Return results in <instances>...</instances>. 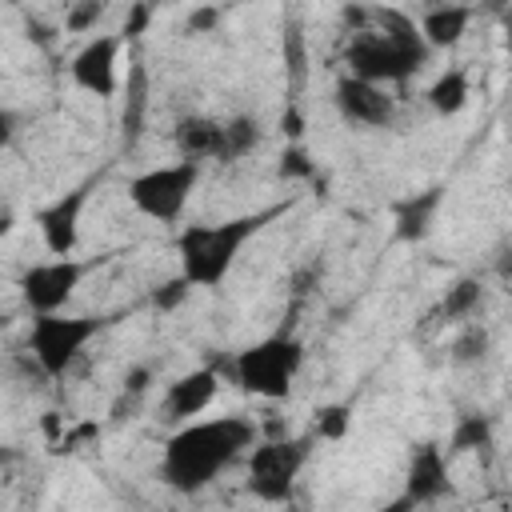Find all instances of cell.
I'll use <instances>...</instances> for the list:
<instances>
[{
  "mask_svg": "<svg viewBox=\"0 0 512 512\" xmlns=\"http://www.w3.org/2000/svg\"><path fill=\"white\" fill-rule=\"evenodd\" d=\"M256 444H260V428L248 416L192 420V424H180L164 440L156 476L164 488H172L180 496H196L224 468H232L240 456H248Z\"/></svg>",
  "mask_w": 512,
  "mask_h": 512,
  "instance_id": "6da1fadb",
  "label": "cell"
},
{
  "mask_svg": "<svg viewBox=\"0 0 512 512\" xmlns=\"http://www.w3.org/2000/svg\"><path fill=\"white\" fill-rule=\"evenodd\" d=\"M432 48L420 36V24L400 12V8H380L376 12V28L352 32L344 44V64L348 76H360L368 84H404L408 76H416L428 64Z\"/></svg>",
  "mask_w": 512,
  "mask_h": 512,
  "instance_id": "7a4b0ae2",
  "label": "cell"
},
{
  "mask_svg": "<svg viewBox=\"0 0 512 512\" xmlns=\"http://www.w3.org/2000/svg\"><path fill=\"white\" fill-rule=\"evenodd\" d=\"M288 204H272L260 212H240L228 220H212V224H184L176 236V260H180V276L192 288H220L224 276L236 268V256L244 252V244L252 236H260Z\"/></svg>",
  "mask_w": 512,
  "mask_h": 512,
  "instance_id": "3957f363",
  "label": "cell"
},
{
  "mask_svg": "<svg viewBox=\"0 0 512 512\" xmlns=\"http://www.w3.org/2000/svg\"><path fill=\"white\" fill-rule=\"evenodd\" d=\"M300 368H304V340L288 328L240 348L228 360V372L240 384V392H248L256 400H288Z\"/></svg>",
  "mask_w": 512,
  "mask_h": 512,
  "instance_id": "277c9868",
  "label": "cell"
},
{
  "mask_svg": "<svg viewBox=\"0 0 512 512\" xmlns=\"http://www.w3.org/2000/svg\"><path fill=\"white\" fill-rule=\"evenodd\" d=\"M308 456H312V436L260 440L244 456V488H248V496H256L260 504H288Z\"/></svg>",
  "mask_w": 512,
  "mask_h": 512,
  "instance_id": "5b68a950",
  "label": "cell"
},
{
  "mask_svg": "<svg viewBox=\"0 0 512 512\" xmlns=\"http://www.w3.org/2000/svg\"><path fill=\"white\" fill-rule=\"evenodd\" d=\"M108 320L104 316H32L28 324V356L36 364L40 376L48 380H60L76 360L80 352L88 348V340L104 328Z\"/></svg>",
  "mask_w": 512,
  "mask_h": 512,
  "instance_id": "8992f818",
  "label": "cell"
},
{
  "mask_svg": "<svg viewBox=\"0 0 512 512\" xmlns=\"http://www.w3.org/2000/svg\"><path fill=\"white\" fill-rule=\"evenodd\" d=\"M196 184H200L196 160L160 164V168H148V172L128 180V204L156 224H176L184 216V204L196 192Z\"/></svg>",
  "mask_w": 512,
  "mask_h": 512,
  "instance_id": "52a82bcc",
  "label": "cell"
},
{
  "mask_svg": "<svg viewBox=\"0 0 512 512\" xmlns=\"http://www.w3.org/2000/svg\"><path fill=\"white\" fill-rule=\"evenodd\" d=\"M96 268V260H76V256H48L36 260L20 272L16 288L20 300L28 304L32 316H56L64 312V304L76 296V288L84 284V276Z\"/></svg>",
  "mask_w": 512,
  "mask_h": 512,
  "instance_id": "ba28073f",
  "label": "cell"
},
{
  "mask_svg": "<svg viewBox=\"0 0 512 512\" xmlns=\"http://www.w3.org/2000/svg\"><path fill=\"white\" fill-rule=\"evenodd\" d=\"M100 184V176H84L80 184H72L68 192L52 196L48 204L36 208V228H40V240L48 248V256H72L76 244H80V216L88 208V196L92 188Z\"/></svg>",
  "mask_w": 512,
  "mask_h": 512,
  "instance_id": "9c48e42d",
  "label": "cell"
},
{
  "mask_svg": "<svg viewBox=\"0 0 512 512\" xmlns=\"http://www.w3.org/2000/svg\"><path fill=\"white\" fill-rule=\"evenodd\" d=\"M120 48H124L120 32H96V36H88L80 44V52L72 56V64H68L72 84L80 92L96 96V100H112L120 92V84H124L120 80Z\"/></svg>",
  "mask_w": 512,
  "mask_h": 512,
  "instance_id": "30bf717a",
  "label": "cell"
},
{
  "mask_svg": "<svg viewBox=\"0 0 512 512\" xmlns=\"http://www.w3.org/2000/svg\"><path fill=\"white\" fill-rule=\"evenodd\" d=\"M332 104H336L340 120L356 124V128H388L396 120V100L388 96V88L368 84L348 72L332 84Z\"/></svg>",
  "mask_w": 512,
  "mask_h": 512,
  "instance_id": "8fae6325",
  "label": "cell"
},
{
  "mask_svg": "<svg viewBox=\"0 0 512 512\" xmlns=\"http://www.w3.org/2000/svg\"><path fill=\"white\" fill-rule=\"evenodd\" d=\"M216 392H220V372L212 368V364H204V368H192V372H184V376H176L168 388H164V396H160V420H168V424H192L212 400H216Z\"/></svg>",
  "mask_w": 512,
  "mask_h": 512,
  "instance_id": "7c38bea8",
  "label": "cell"
},
{
  "mask_svg": "<svg viewBox=\"0 0 512 512\" xmlns=\"http://www.w3.org/2000/svg\"><path fill=\"white\" fill-rule=\"evenodd\" d=\"M448 448L436 440H420L408 452V468H404V496L420 508V504H436L440 496H448L452 480H448Z\"/></svg>",
  "mask_w": 512,
  "mask_h": 512,
  "instance_id": "4fadbf2b",
  "label": "cell"
},
{
  "mask_svg": "<svg viewBox=\"0 0 512 512\" xmlns=\"http://www.w3.org/2000/svg\"><path fill=\"white\" fill-rule=\"evenodd\" d=\"M148 96H152V80H148V64L136 56L128 60L124 84H120V144L132 148L144 136L148 124Z\"/></svg>",
  "mask_w": 512,
  "mask_h": 512,
  "instance_id": "5bb4252c",
  "label": "cell"
},
{
  "mask_svg": "<svg viewBox=\"0 0 512 512\" xmlns=\"http://www.w3.org/2000/svg\"><path fill=\"white\" fill-rule=\"evenodd\" d=\"M440 208H444V188H440V184H432V188H424V192H412V196L396 200V204H392V232H396V240H404V244H420V240L432 232Z\"/></svg>",
  "mask_w": 512,
  "mask_h": 512,
  "instance_id": "9a60e30c",
  "label": "cell"
},
{
  "mask_svg": "<svg viewBox=\"0 0 512 512\" xmlns=\"http://www.w3.org/2000/svg\"><path fill=\"white\" fill-rule=\"evenodd\" d=\"M220 140H224V120L216 116H204V112H192V116H180L176 128H172V144L180 152V160H216L220 156Z\"/></svg>",
  "mask_w": 512,
  "mask_h": 512,
  "instance_id": "2e32d148",
  "label": "cell"
},
{
  "mask_svg": "<svg viewBox=\"0 0 512 512\" xmlns=\"http://www.w3.org/2000/svg\"><path fill=\"white\" fill-rule=\"evenodd\" d=\"M472 16H476V8H468V4H432L420 16V36L432 52L436 48H456L464 40Z\"/></svg>",
  "mask_w": 512,
  "mask_h": 512,
  "instance_id": "e0dca14e",
  "label": "cell"
},
{
  "mask_svg": "<svg viewBox=\"0 0 512 512\" xmlns=\"http://www.w3.org/2000/svg\"><path fill=\"white\" fill-rule=\"evenodd\" d=\"M468 96H472V84H468V72H464V68H444V72L428 84V92H424V100H428V108H432L436 116H456V112H464Z\"/></svg>",
  "mask_w": 512,
  "mask_h": 512,
  "instance_id": "ac0fdd59",
  "label": "cell"
},
{
  "mask_svg": "<svg viewBox=\"0 0 512 512\" xmlns=\"http://www.w3.org/2000/svg\"><path fill=\"white\" fill-rule=\"evenodd\" d=\"M260 120L256 116H248V112H236V116H228L224 120V140H220V156H216V164H236V160H244V156H252L256 148H260Z\"/></svg>",
  "mask_w": 512,
  "mask_h": 512,
  "instance_id": "d6986e66",
  "label": "cell"
},
{
  "mask_svg": "<svg viewBox=\"0 0 512 512\" xmlns=\"http://www.w3.org/2000/svg\"><path fill=\"white\" fill-rule=\"evenodd\" d=\"M480 304H484V284H480L476 276H460V280H452L448 292L440 296L436 316H440L444 324H468Z\"/></svg>",
  "mask_w": 512,
  "mask_h": 512,
  "instance_id": "ffe728a7",
  "label": "cell"
},
{
  "mask_svg": "<svg viewBox=\"0 0 512 512\" xmlns=\"http://www.w3.org/2000/svg\"><path fill=\"white\" fill-rule=\"evenodd\" d=\"M492 420L484 416V412H468V416H460L456 424H452V432H448V456H468V452H488L492 448Z\"/></svg>",
  "mask_w": 512,
  "mask_h": 512,
  "instance_id": "44dd1931",
  "label": "cell"
},
{
  "mask_svg": "<svg viewBox=\"0 0 512 512\" xmlns=\"http://www.w3.org/2000/svg\"><path fill=\"white\" fill-rule=\"evenodd\" d=\"M280 60H284L288 88L300 92V88L308 84V40H304V24H300V20H288V24H284V36H280Z\"/></svg>",
  "mask_w": 512,
  "mask_h": 512,
  "instance_id": "7402d4cb",
  "label": "cell"
},
{
  "mask_svg": "<svg viewBox=\"0 0 512 512\" xmlns=\"http://www.w3.org/2000/svg\"><path fill=\"white\" fill-rule=\"evenodd\" d=\"M488 348H492L488 328L476 324V320H468V324L452 336V344H448V360L460 364V368H468V364H480V360L488 356Z\"/></svg>",
  "mask_w": 512,
  "mask_h": 512,
  "instance_id": "603a6c76",
  "label": "cell"
},
{
  "mask_svg": "<svg viewBox=\"0 0 512 512\" xmlns=\"http://www.w3.org/2000/svg\"><path fill=\"white\" fill-rule=\"evenodd\" d=\"M352 428V404H324L316 408V436L320 440H344Z\"/></svg>",
  "mask_w": 512,
  "mask_h": 512,
  "instance_id": "cb8c5ba5",
  "label": "cell"
},
{
  "mask_svg": "<svg viewBox=\"0 0 512 512\" xmlns=\"http://www.w3.org/2000/svg\"><path fill=\"white\" fill-rule=\"evenodd\" d=\"M104 4L100 0H80V4H68L64 12V32H96V24L104 20Z\"/></svg>",
  "mask_w": 512,
  "mask_h": 512,
  "instance_id": "d4e9b609",
  "label": "cell"
},
{
  "mask_svg": "<svg viewBox=\"0 0 512 512\" xmlns=\"http://www.w3.org/2000/svg\"><path fill=\"white\" fill-rule=\"evenodd\" d=\"M188 292H192V284H188V280H184V276L176 272L172 280H164V284H156L148 300H152V308H156V312H176V308H180V304L188 300Z\"/></svg>",
  "mask_w": 512,
  "mask_h": 512,
  "instance_id": "484cf974",
  "label": "cell"
},
{
  "mask_svg": "<svg viewBox=\"0 0 512 512\" xmlns=\"http://www.w3.org/2000/svg\"><path fill=\"white\" fill-rule=\"evenodd\" d=\"M276 172H280L284 180H312V176H316V164H312V156H308L300 144H288V148L280 152Z\"/></svg>",
  "mask_w": 512,
  "mask_h": 512,
  "instance_id": "4316f807",
  "label": "cell"
},
{
  "mask_svg": "<svg viewBox=\"0 0 512 512\" xmlns=\"http://www.w3.org/2000/svg\"><path fill=\"white\" fill-rule=\"evenodd\" d=\"M148 20H152V4H132L128 16H124L120 40H140V36L148 32Z\"/></svg>",
  "mask_w": 512,
  "mask_h": 512,
  "instance_id": "83f0119b",
  "label": "cell"
},
{
  "mask_svg": "<svg viewBox=\"0 0 512 512\" xmlns=\"http://www.w3.org/2000/svg\"><path fill=\"white\" fill-rule=\"evenodd\" d=\"M220 16H224V8H192V12H188V20H184V32H188V36L212 32V28L220 24Z\"/></svg>",
  "mask_w": 512,
  "mask_h": 512,
  "instance_id": "f1b7e54d",
  "label": "cell"
},
{
  "mask_svg": "<svg viewBox=\"0 0 512 512\" xmlns=\"http://www.w3.org/2000/svg\"><path fill=\"white\" fill-rule=\"evenodd\" d=\"M280 128H284V136L296 144L300 140V132H304V116H300V108L292 104V108H284V116H280Z\"/></svg>",
  "mask_w": 512,
  "mask_h": 512,
  "instance_id": "f546056e",
  "label": "cell"
},
{
  "mask_svg": "<svg viewBox=\"0 0 512 512\" xmlns=\"http://www.w3.org/2000/svg\"><path fill=\"white\" fill-rule=\"evenodd\" d=\"M56 28H48V24H40V20H28V40L32 44H40V48H52L56 44Z\"/></svg>",
  "mask_w": 512,
  "mask_h": 512,
  "instance_id": "4dcf8cb0",
  "label": "cell"
},
{
  "mask_svg": "<svg viewBox=\"0 0 512 512\" xmlns=\"http://www.w3.org/2000/svg\"><path fill=\"white\" fill-rule=\"evenodd\" d=\"M492 268H496V276H500V280H512V244H508V240L496 248V256H492Z\"/></svg>",
  "mask_w": 512,
  "mask_h": 512,
  "instance_id": "1f68e13d",
  "label": "cell"
},
{
  "mask_svg": "<svg viewBox=\"0 0 512 512\" xmlns=\"http://www.w3.org/2000/svg\"><path fill=\"white\" fill-rule=\"evenodd\" d=\"M376 512H416V504H412V500H408V496H404V492H400V496H396V500H388V504H380V508H376Z\"/></svg>",
  "mask_w": 512,
  "mask_h": 512,
  "instance_id": "d6a6232c",
  "label": "cell"
},
{
  "mask_svg": "<svg viewBox=\"0 0 512 512\" xmlns=\"http://www.w3.org/2000/svg\"><path fill=\"white\" fill-rule=\"evenodd\" d=\"M504 40H508V52H512V16H508V28H504Z\"/></svg>",
  "mask_w": 512,
  "mask_h": 512,
  "instance_id": "836d02e7",
  "label": "cell"
}]
</instances>
